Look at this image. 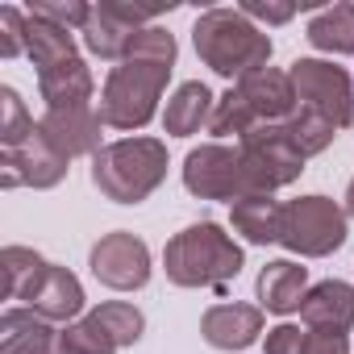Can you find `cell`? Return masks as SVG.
Listing matches in <instances>:
<instances>
[{
	"label": "cell",
	"mask_w": 354,
	"mask_h": 354,
	"mask_svg": "<svg viewBox=\"0 0 354 354\" xmlns=\"http://www.w3.org/2000/svg\"><path fill=\"white\" fill-rule=\"evenodd\" d=\"M171 67H175V38L162 26H146L133 38L129 55L104 80L100 109H96L100 121L109 129H142L158 109Z\"/></svg>",
	"instance_id": "cell-1"
},
{
	"label": "cell",
	"mask_w": 354,
	"mask_h": 354,
	"mask_svg": "<svg viewBox=\"0 0 354 354\" xmlns=\"http://www.w3.org/2000/svg\"><path fill=\"white\" fill-rule=\"evenodd\" d=\"M0 275H5V296L26 300L30 313L42 321H75L84 313V283L67 271L46 263L30 246H5L0 250Z\"/></svg>",
	"instance_id": "cell-2"
},
{
	"label": "cell",
	"mask_w": 354,
	"mask_h": 354,
	"mask_svg": "<svg viewBox=\"0 0 354 354\" xmlns=\"http://www.w3.org/2000/svg\"><path fill=\"white\" fill-rule=\"evenodd\" d=\"M162 267L175 288H225L242 271V246L217 221H196L167 242Z\"/></svg>",
	"instance_id": "cell-3"
},
{
	"label": "cell",
	"mask_w": 354,
	"mask_h": 354,
	"mask_svg": "<svg viewBox=\"0 0 354 354\" xmlns=\"http://www.w3.org/2000/svg\"><path fill=\"white\" fill-rule=\"evenodd\" d=\"M196 55L225 80H246L267 67L271 38L242 13V9H209L192 30Z\"/></svg>",
	"instance_id": "cell-4"
},
{
	"label": "cell",
	"mask_w": 354,
	"mask_h": 354,
	"mask_svg": "<svg viewBox=\"0 0 354 354\" xmlns=\"http://www.w3.org/2000/svg\"><path fill=\"white\" fill-rule=\"evenodd\" d=\"M167 180V146L158 138H121L92 154V184L113 205H142Z\"/></svg>",
	"instance_id": "cell-5"
},
{
	"label": "cell",
	"mask_w": 354,
	"mask_h": 354,
	"mask_svg": "<svg viewBox=\"0 0 354 354\" xmlns=\"http://www.w3.org/2000/svg\"><path fill=\"white\" fill-rule=\"evenodd\" d=\"M296 88H292V75L288 71H275V67H263L246 80H238L213 109V121L209 129L217 138H230V133H250L254 125H279L296 113Z\"/></svg>",
	"instance_id": "cell-6"
},
{
	"label": "cell",
	"mask_w": 354,
	"mask_h": 354,
	"mask_svg": "<svg viewBox=\"0 0 354 354\" xmlns=\"http://www.w3.org/2000/svg\"><path fill=\"white\" fill-rule=\"evenodd\" d=\"M279 246L304 259H325L346 246V209L329 196H300L283 205L279 217Z\"/></svg>",
	"instance_id": "cell-7"
},
{
	"label": "cell",
	"mask_w": 354,
	"mask_h": 354,
	"mask_svg": "<svg viewBox=\"0 0 354 354\" xmlns=\"http://www.w3.org/2000/svg\"><path fill=\"white\" fill-rule=\"evenodd\" d=\"M184 188L201 201H246L259 196L238 146H196L184 158Z\"/></svg>",
	"instance_id": "cell-8"
},
{
	"label": "cell",
	"mask_w": 354,
	"mask_h": 354,
	"mask_svg": "<svg viewBox=\"0 0 354 354\" xmlns=\"http://www.w3.org/2000/svg\"><path fill=\"white\" fill-rule=\"evenodd\" d=\"M292 88H296V104L321 121H329L333 129L337 125H350L354 117V80L325 63V59H296L292 63Z\"/></svg>",
	"instance_id": "cell-9"
},
{
	"label": "cell",
	"mask_w": 354,
	"mask_h": 354,
	"mask_svg": "<svg viewBox=\"0 0 354 354\" xmlns=\"http://www.w3.org/2000/svg\"><path fill=\"white\" fill-rule=\"evenodd\" d=\"M238 150L246 158V171H250L259 196H271L275 188H288L292 180H300V171H304V158L288 142L283 121L279 125H254L250 133L238 138Z\"/></svg>",
	"instance_id": "cell-10"
},
{
	"label": "cell",
	"mask_w": 354,
	"mask_h": 354,
	"mask_svg": "<svg viewBox=\"0 0 354 354\" xmlns=\"http://www.w3.org/2000/svg\"><path fill=\"white\" fill-rule=\"evenodd\" d=\"M67 154H59L50 146V138L34 125L26 142L9 146L0 154V184L5 188H55L67 175Z\"/></svg>",
	"instance_id": "cell-11"
},
{
	"label": "cell",
	"mask_w": 354,
	"mask_h": 354,
	"mask_svg": "<svg viewBox=\"0 0 354 354\" xmlns=\"http://www.w3.org/2000/svg\"><path fill=\"white\" fill-rule=\"evenodd\" d=\"M162 9H138V5H117V0H100L92 5V17L84 26V46L100 59H125L133 38L146 30V21H154Z\"/></svg>",
	"instance_id": "cell-12"
},
{
	"label": "cell",
	"mask_w": 354,
	"mask_h": 354,
	"mask_svg": "<svg viewBox=\"0 0 354 354\" xmlns=\"http://www.w3.org/2000/svg\"><path fill=\"white\" fill-rule=\"evenodd\" d=\"M88 267H92V275L104 288H113V292H138L150 279V250H146L142 238L117 230V234H104L92 246Z\"/></svg>",
	"instance_id": "cell-13"
},
{
	"label": "cell",
	"mask_w": 354,
	"mask_h": 354,
	"mask_svg": "<svg viewBox=\"0 0 354 354\" xmlns=\"http://www.w3.org/2000/svg\"><path fill=\"white\" fill-rule=\"evenodd\" d=\"M100 113L92 104H80V109H46L38 117V129L50 138V146L67 158H80V154H96L100 150Z\"/></svg>",
	"instance_id": "cell-14"
},
{
	"label": "cell",
	"mask_w": 354,
	"mask_h": 354,
	"mask_svg": "<svg viewBox=\"0 0 354 354\" xmlns=\"http://www.w3.org/2000/svg\"><path fill=\"white\" fill-rule=\"evenodd\" d=\"M201 333L217 350H246L263 333V308L259 304H213L201 317Z\"/></svg>",
	"instance_id": "cell-15"
},
{
	"label": "cell",
	"mask_w": 354,
	"mask_h": 354,
	"mask_svg": "<svg viewBox=\"0 0 354 354\" xmlns=\"http://www.w3.org/2000/svg\"><path fill=\"white\" fill-rule=\"evenodd\" d=\"M300 317L308 329H329V333H346L354 325V288L342 279H321L317 288H308Z\"/></svg>",
	"instance_id": "cell-16"
},
{
	"label": "cell",
	"mask_w": 354,
	"mask_h": 354,
	"mask_svg": "<svg viewBox=\"0 0 354 354\" xmlns=\"http://www.w3.org/2000/svg\"><path fill=\"white\" fill-rule=\"evenodd\" d=\"M304 296H308V271L296 267L292 259H275L259 271V300L267 313L288 317L304 304Z\"/></svg>",
	"instance_id": "cell-17"
},
{
	"label": "cell",
	"mask_w": 354,
	"mask_h": 354,
	"mask_svg": "<svg viewBox=\"0 0 354 354\" xmlns=\"http://www.w3.org/2000/svg\"><path fill=\"white\" fill-rule=\"evenodd\" d=\"M0 354H59V333L30 308H9L0 317Z\"/></svg>",
	"instance_id": "cell-18"
},
{
	"label": "cell",
	"mask_w": 354,
	"mask_h": 354,
	"mask_svg": "<svg viewBox=\"0 0 354 354\" xmlns=\"http://www.w3.org/2000/svg\"><path fill=\"white\" fill-rule=\"evenodd\" d=\"M38 92L46 100V109H80V104H92V71L84 59H71V63H59L50 71H38Z\"/></svg>",
	"instance_id": "cell-19"
},
{
	"label": "cell",
	"mask_w": 354,
	"mask_h": 354,
	"mask_svg": "<svg viewBox=\"0 0 354 354\" xmlns=\"http://www.w3.org/2000/svg\"><path fill=\"white\" fill-rule=\"evenodd\" d=\"M213 92L201 84V80H188L175 88V96L167 100V113H162V129L171 138H192L205 121H213Z\"/></svg>",
	"instance_id": "cell-20"
},
{
	"label": "cell",
	"mask_w": 354,
	"mask_h": 354,
	"mask_svg": "<svg viewBox=\"0 0 354 354\" xmlns=\"http://www.w3.org/2000/svg\"><path fill=\"white\" fill-rule=\"evenodd\" d=\"M279 217H283V205L271 196H246V201H234V209H230L234 230L254 246L279 242Z\"/></svg>",
	"instance_id": "cell-21"
},
{
	"label": "cell",
	"mask_w": 354,
	"mask_h": 354,
	"mask_svg": "<svg viewBox=\"0 0 354 354\" xmlns=\"http://www.w3.org/2000/svg\"><path fill=\"white\" fill-rule=\"evenodd\" d=\"M26 17H30V26H26V55L34 59L38 71H50V67H59V63L80 59L71 30L50 26V21H42V17H34V13H26Z\"/></svg>",
	"instance_id": "cell-22"
},
{
	"label": "cell",
	"mask_w": 354,
	"mask_h": 354,
	"mask_svg": "<svg viewBox=\"0 0 354 354\" xmlns=\"http://www.w3.org/2000/svg\"><path fill=\"white\" fill-rule=\"evenodd\" d=\"M308 42L329 55H354V5L321 9L308 21Z\"/></svg>",
	"instance_id": "cell-23"
},
{
	"label": "cell",
	"mask_w": 354,
	"mask_h": 354,
	"mask_svg": "<svg viewBox=\"0 0 354 354\" xmlns=\"http://www.w3.org/2000/svg\"><path fill=\"white\" fill-rule=\"evenodd\" d=\"M117 346H133L138 337H142V329H146V317L133 308V304H125V300H109V304H96L92 313H88Z\"/></svg>",
	"instance_id": "cell-24"
},
{
	"label": "cell",
	"mask_w": 354,
	"mask_h": 354,
	"mask_svg": "<svg viewBox=\"0 0 354 354\" xmlns=\"http://www.w3.org/2000/svg\"><path fill=\"white\" fill-rule=\"evenodd\" d=\"M283 133H288V142L296 146V154L300 158H313V154H321L329 142H333V125L329 121H321V117H313V113H304V109H296L288 121H283Z\"/></svg>",
	"instance_id": "cell-25"
},
{
	"label": "cell",
	"mask_w": 354,
	"mask_h": 354,
	"mask_svg": "<svg viewBox=\"0 0 354 354\" xmlns=\"http://www.w3.org/2000/svg\"><path fill=\"white\" fill-rule=\"evenodd\" d=\"M121 346L92 321V317H84V321H71L63 333H59V354H117Z\"/></svg>",
	"instance_id": "cell-26"
},
{
	"label": "cell",
	"mask_w": 354,
	"mask_h": 354,
	"mask_svg": "<svg viewBox=\"0 0 354 354\" xmlns=\"http://www.w3.org/2000/svg\"><path fill=\"white\" fill-rule=\"evenodd\" d=\"M34 125H38V121L26 113V100H21L13 88H5V92H0V146L9 150V146L26 142Z\"/></svg>",
	"instance_id": "cell-27"
},
{
	"label": "cell",
	"mask_w": 354,
	"mask_h": 354,
	"mask_svg": "<svg viewBox=\"0 0 354 354\" xmlns=\"http://www.w3.org/2000/svg\"><path fill=\"white\" fill-rule=\"evenodd\" d=\"M26 13H34V17H42V21H50V26H63V30H80L84 34V26H88V17H92V5H80V0H67V5H63V0H59V5H55V0H38V5H30Z\"/></svg>",
	"instance_id": "cell-28"
},
{
	"label": "cell",
	"mask_w": 354,
	"mask_h": 354,
	"mask_svg": "<svg viewBox=\"0 0 354 354\" xmlns=\"http://www.w3.org/2000/svg\"><path fill=\"white\" fill-rule=\"evenodd\" d=\"M26 26H30V17L21 9H13V5L0 9V59L26 55Z\"/></svg>",
	"instance_id": "cell-29"
},
{
	"label": "cell",
	"mask_w": 354,
	"mask_h": 354,
	"mask_svg": "<svg viewBox=\"0 0 354 354\" xmlns=\"http://www.w3.org/2000/svg\"><path fill=\"white\" fill-rule=\"evenodd\" d=\"M304 337L296 325H275L267 329V354H304Z\"/></svg>",
	"instance_id": "cell-30"
},
{
	"label": "cell",
	"mask_w": 354,
	"mask_h": 354,
	"mask_svg": "<svg viewBox=\"0 0 354 354\" xmlns=\"http://www.w3.org/2000/svg\"><path fill=\"white\" fill-rule=\"evenodd\" d=\"M304 354H350V337L346 333H329V329H308Z\"/></svg>",
	"instance_id": "cell-31"
},
{
	"label": "cell",
	"mask_w": 354,
	"mask_h": 354,
	"mask_svg": "<svg viewBox=\"0 0 354 354\" xmlns=\"http://www.w3.org/2000/svg\"><path fill=\"white\" fill-rule=\"evenodd\" d=\"M242 13H246L250 21H267V26H283V21H292V17H296V9H292V5H263V0H246Z\"/></svg>",
	"instance_id": "cell-32"
},
{
	"label": "cell",
	"mask_w": 354,
	"mask_h": 354,
	"mask_svg": "<svg viewBox=\"0 0 354 354\" xmlns=\"http://www.w3.org/2000/svg\"><path fill=\"white\" fill-rule=\"evenodd\" d=\"M346 217H354V180L346 184Z\"/></svg>",
	"instance_id": "cell-33"
},
{
	"label": "cell",
	"mask_w": 354,
	"mask_h": 354,
	"mask_svg": "<svg viewBox=\"0 0 354 354\" xmlns=\"http://www.w3.org/2000/svg\"><path fill=\"white\" fill-rule=\"evenodd\" d=\"M350 125H354V117H350Z\"/></svg>",
	"instance_id": "cell-34"
}]
</instances>
